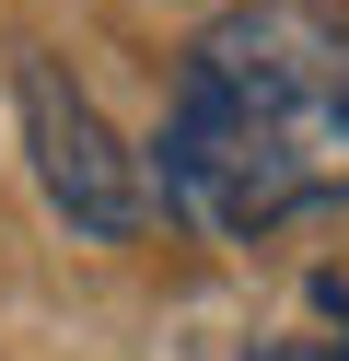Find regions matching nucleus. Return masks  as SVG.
Returning a JSON list of instances; mask_svg holds the SVG:
<instances>
[{"instance_id":"nucleus-1","label":"nucleus","mask_w":349,"mask_h":361,"mask_svg":"<svg viewBox=\"0 0 349 361\" xmlns=\"http://www.w3.org/2000/svg\"><path fill=\"white\" fill-rule=\"evenodd\" d=\"M152 175L198 233L256 245L349 198V0H233L186 35Z\"/></svg>"},{"instance_id":"nucleus-3","label":"nucleus","mask_w":349,"mask_h":361,"mask_svg":"<svg viewBox=\"0 0 349 361\" xmlns=\"http://www.w3.org/2000/svg\"><path fill=\"white\" fill-rule=\"evenodd\" d=\"M268 361H349V338H326V350H268Z\"/></svg>"},{"instance_id":"nucleus-2","label":"nucleus","mask_w":349,"mask_h":361,"mask_svg":"<svg viewBox=\"0 0 349 361\" xmlns=\"http://www.w3.org/2000/svg\"><path fill=\"white\" fill-rule=\"evenodd\" d=\"M12 105H23V152H35L47 210H59L70 233H93V245H128L140 221H152V175H140V152L93 117V94L59 71V59H23Z\"/></svg>"}]
</instances>
